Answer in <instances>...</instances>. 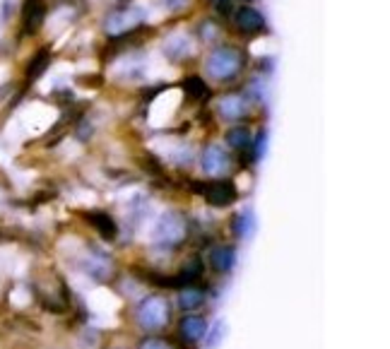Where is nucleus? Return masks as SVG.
<instances>
[{"instance_id":"nucleus-8","label":"nucleus","mask_w":390,"mask_h":349,"mask_svg":"<svg viewBox=\"0 0 390 349\" xmlns=\"http://www.w3.org/2000/svg\"><path fill=\"white\" fill-rule=\"evenodd\" d=\"M138 24H140V12H135V10H116L106 19V32L111 37H123V34L133 32Z\"/></svg>"},{"instance_id":"nucleus-15","label":"nucleus","mask_w":390,"mask_h":349,"mask_svg":"<svg viewBox=\"0 0 390 349\" xmlns=\"http://www.w3.org/2000/svg\"><path fill=\"white\" fill-rule=\"evenodd\" d=\"M227 145H229V147H234V150H238V152L248 150V147L253 145L251 130H248V128H243V126L232 128V130L227 132Z\"/></svg>"},{"instance_id":"nucleus-2","label":"nucleus","mask_w":390,"mask_h":349,"mask_svg":"<svg viewBox=\"0 0 390 349\" xmlns=\"http://www.w3.org/2000/svg\"><path fill=\"white\" fill-rule=\"evenodd\" d=\"M169 316H172L169 301L164 297H159V294H152V297L143 299V303H140L138 311H135V321H138V326L143 328L145 332H157L162 330V328H167Z\"/></svg>"},{"instance_id":"nucleus-1","label":"nucleus","mask_w":390,"mask_h":349,"mask_svg":"<svg viewBox=\"0 0 390 349\" xmlns=\"http://www.w3.org/2000/svg\"><path fill=\"white\" fill-rule=\"evenodd\" d=\"M243 66H246V58H243L241 48L222 43V46H217L207 56V61H205V72L217 82H232L238 77Z\"/></svg>"},{"instance_id":"nucleus-9","label":"nucleus","mask_w":390,"mask_h":349,"mask_svg":"<svg viewBox=\"0 0 390 349\" xmlns=\"http://www.w3.org/2000/svg\"><path fill=\"white\" fill-rule=\"evenodd\" d=\"M207 335V323H205L203 316H193V313H188V316L181 318V323H178V337H181L183 342H198L203 340V337Z\"/></svg>"},{"instance_id":"nucleus-19","label":"nucleus","mask_w":390,"mask_h":349,"mask_svg":"<svg viewBox=\"0 0 390 349\" xmlns=\"http://www.w3.org/2000/svg\"><path fill=\"white\" fill-rule=\"evenodd\" d=\"M138 349H174V345L164 340V337H147V340L140 342Z\"/></svg>"},{"instance_id":"nucleus-7","label":"nucleus","mask_w":390,"mask_h":349,"mask_svg":"<svg viewBox=\"0 0 390 349\" xmlns=\"http://www.w3.org/2000/svg\"><path fill=\"white\" fill-rule=\"evenodd\" d=\"M232 22L241 34H260L263 29H265V17H263L256 8H251V5L238 8L236 12H234Z\"/></svg>"},{"instance_id":"nucleus-5","label":"nucleus","mask_w":390,"mask_h":349,"mask_svg":"<svg viewBox=\"0 0 390 349\" xmlns=\"http://www.w3.org/2000/svg\"><path fill=\"white\" fill-rule=\"evenodd\" d=\"M217 111L224 121L236 123V121H243V118L251 114V101H248V97H243V94H224L217 104Z\"/></svg>"},{"instance_id":"nucleus-20","label":"nucleus","mask_w":390,"mask_h":349,"mask_svg":"<svg viewBox=\"0 0 390 349\" xmlns=\"http://www.w3.org/2000/svg\"><path fill=\"white\" fill-rule=\"evenodd\" d=\"M164 8H169V10H181V8H186L188 5V0H164Z\"/></svg>"},{"instance_id":"nucleus-6","label":"nucleus","mask_w":390,"mask_h":349,"mask_svg":"<svg viewBox=\"0 0 390 349\" xmlns=\"http://www.w3.org/2000/svg\"><path fill=\"white\" fill-rule=\"evenodd\" d=\"M200 166H203V171L207 176H222L227 174L229 166H232V157L219 145H207L203 157H200Z\"/></svg>"},{"instance_id":"nucleus-11","label":"nucleus","mask_w":390,"mask_h":349,"mask_svg":"<svg viewBox=\"0 0 390 349\" xmlns=\"http://www.w3.org/2000/svg\"><path fill=\"white\" fill-rule=\"evenodd\" d=\"M43 14H46V5L43 0H27L22 10V27L24 34H34L43 22Z\"/></svg>"},{"instance_id":"nucleus-10","label":"nucleus","mask_w":390,"mask_h":349,"mask_svg":"<svg viewBox=\"0 0 390 349\" xmlns=\"http://www.w3.org/2000/svg\"><path fill=\"white\" fill-rule=\"evenodd\" d=\"M209 260V268L214 270L217 275H227L232 272V268L236 265V250L232 246H214L207 255Z\"/></svg>"},{"instance_id":"nucleus-3","label":"nucleus","mask_w":390,"mask_h":349,"mask_svg":"<svg viewBox=\"0 0 390 349\" xmlns=\"http://www.w3.org/2000/svg\"><path fill=\"white\" fill-rule=\"evenodd\" d=\"M186 236H188V224L183 219V215L178 212H164L152 229L154 243L164 246V248H174V246L183 243Z\"/></svg>"},{"instance_id":"nucleus-12","label":"nucleus","mask_w":390,"mask_h":349,"mask_svg":"<svg viewBox=\"0 0 390 349\" xmlns=\"http://www.w3.org/2000/svg\"><path fill=\"white\" fill-rule=\"evenodd\" d=\"M87 219H90V224L101 236H104V239L111 241V239H116V234H119V227H116V222L106 212H90V217H87Z\"/></svg>"},{"instance_id":"nucleus-13","label":"nucleus","mask_w":390,"mask_h":349,"mask_svg":"<svg viewBox=\"0 0 390 349\" xmlns=\"http://www.w3.org/2000/svg\"><path fill=\"white\" fill-rule=\"evenodd\" d=\"M205 303V292L203 289H195V287H183L181 294H178V306L183 311H198L200 306Z\"/></svg>"},{"instance_id":"nucleus-16","label":"nucleus","mask_w":390,"mask_h":349,"mask_svg":"<svg viewBox=\"0 0 390 349\" xmlns=\"http://www.w3.org/2000/svg\"><path fill=\"white\" fill-rule=\"evenodd\" d=\"M164 51H167V56H172L174 61H183V58L193 53V46L186 37H176L164 46Z\"/></svg>"},{"instance_id":"nucleus-14","label":"nucleus","mask_w":390,"mask_h":349,"mask_svg":"<svg viewBox=\"0 0 390 349\" xmlns=\"http://www.w3.org/2000/svg\"><path fill=\"white\" fill-rule=\"evenodd\" d=\"M232 232L236 234L238 239H248V236L256 232V217H253V212H238V215H234Z\"/></svg>"},{"instance_id":"nucleus-18","label":"nucleus","mask_w":390,"mask_h":349,"mask_svg":"<svg viewBox=\"0 0 390 349\" xmlns=\"http://www.w3.org/2000/svg\"><path fill=\"white\" fill-rule=\"evenodd\" d=\"M183 90H186V94H188V99H195V101H200V99H205V97L209 94V90H207V85H205V80H200V77H186V82H183Z\"/></svg>"},{"instance_id":"nucleus-17","label":"nucleus","mask_w":390,"mask_h":349,"mask_svg":"<svg viewBox=\"0 0 390 349\" xmlns=\"http://www.w3.org/2000/svg\"><path fill=\"white\" fill-rule=\"evenodd\" d=\"M48 63H51V53H48L46 48H43V51H39L37 56H34V61L29 63V68H27V80H29V82L37 80V77L41 75V72L48 68Z\"/></svg>"},{"instance_id":"nucleus-4","label":"nucleus","mask_w":390,"mask_h":349,"mask_svg":"<svg viewBox=\"0 0 390 349\" xmlns=\"http://www.w3.org/2000/svg\"><path fill=\"white\" fill-rule=\"evenodd\" d=\"M193 188L198 190L209 205H214V208H229V205L238 198L234 183L224 179H214V181H207V183H193Z\"/></svg>"}]
</instances>
